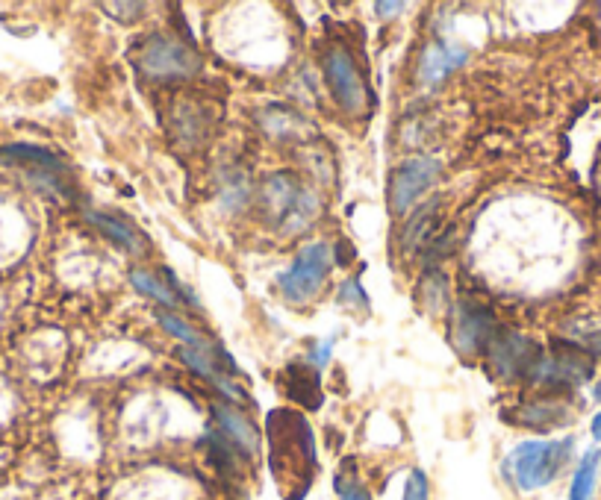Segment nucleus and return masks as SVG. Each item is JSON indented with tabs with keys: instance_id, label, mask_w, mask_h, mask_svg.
<instances>
[{
	"instance_id": "1",
	"label": "nucleus",
	"mask_w": 601,
	"mask_h": 500,
	"mask_svg": "<svg viewBox=\"0 0 601 500\" xmlns=\"http://www.w3.org/2000/svg\"><path fill=\"white\" fill-rule=\"evenodd\" d=\"M269 439H272L274 477L283 483H295L304 498L310 474L316 468V445L310 424L289 409H274L269 415Z\"/></svg>"
},
{
	"instance_id": "2",
	"label": "nucleus",
	"mask_w": 601,
	"mask_h": 500,
	"mask_svg": "<svg viewBox=\"0 0 601 500\" xmlns=\"http://www.w3.org/2000/svg\"><path fill=\"white\" fill-rule=\"evenodd\" d=\"M572 448H575L572 439L522 442L504 459V477L525 495L540 492L560 477V471L566 468V462L572 456Z\"/></svg>"
},
{
	"instance_id": "3",
	"label": "nucleus",
	"mask_w": 601,
	"mask_h": 500,
	"mask_svg": "<svg viewBox=\"0 0 601 500\" xmlns=\"http://www.w3.org/2000/svg\"><path fill=\"white\" fill-rule=\"evenodd\" d=\"M133 65L154 83H183L201 71V56L174 36H148L133 53Z\"/></svg>"
},
{
	"instance_id": "4",
	"label": "nucleus",
	"mask_w": 601,
	"mask_h": 500,
	"mask_svg": "<svg viewBox=\"0 0 601 500\" xmlns=\"http://www.w3.org/2000/svg\"><path fill=\"white\" fill-rule=\"evenodd\" d=\"M260 200H263V209L274 224V230H283V233L304 230L313 221V215L319 212L316 195L301 180H295L289 174L269 177Z\"/></svg>"
},
{
	"instance_id": "5",
	"label": "nucleus",
	"mask_w": 601,
	"mask_h": 500,
	"mask_svg": "<svg viewBox=\"0 0 601 500\" xmlns=\"http://www.w3.org/2000/svg\"><path fill=\"white\" fill-rule=\"evenodd\" d=\"M322 71H325L330 98L336 100V106L345 115H363L369 109V86H366L363 68L351 56V50H345L342 45L325 50Z\"/></svg>"
},
{
	"instance_id": "6",
	"label": "nucleus",
	"mask_w": 601,
	"mask_h": 500,
	"mask_svg": "<svg viewBox=\"0 0 601 500\" xmlns=\"http://www.w3.org/2000/svg\"><path fill=\"white\" fill-rule=\"evenodd\" d=\"M330 268H333V248L328 242H313V245L298 250L292 265L280 274L277 289L292 303H307L325 286Z\"/></svg>"
},
{
	"instance_id": "7",
	"label": "nucleus",
	"mask_w": 601,
	"mask_h": 500,
	"mask_svg": "<svg viewBox=\"0 0 601 500\" xmlns=\"http://www.w3.org/2000/svg\"><path fill=\"white\" fill-rule=\"evenodd\" d=\"M439 174H442V165L428 156H413V159L401 162L389 180V209L395 215H407L428 195V189L437 183Z\"/></svg>"
},
{
	"instance_id": "8",
	"label": "nucleus",
	"mask_w": 601,
	"mask_h": 500,
	"mask_svg": "<svg viewBox=\"0 0 601 500\" xmlns=\"http://www.w3.org/2000/svg\"><path fill=\"white\" fill-rule=\"evenodd\" d=\"M593 374V359L578 348H563L551 350V353H540V359L534 362V368L528 371V380L531 383H540V386H578L584 380H590Z\"/></svg>"
},
{
	"instance_id": "9",
	"label": "nucleus",
	"mask_w": 601,
	"mask_h": 500,
	"mask_svg": "<svg viewBox=\"0 0 601 500\" xmlns=\"http://www.w3.org/2000/svg\"><path fill=\"white\" fill-rule=\"evenodd\" d=\"M498 321L487 306H478V303H463L460 312H457V321H454V333H451V342L454 348L466 356L472 353H481V350L490 348V342L498 333Z\"/></svg>"
},
{
	"instance_id": "10",
	"label": "nucleus",
	"mask_w": 601,
	"mask_h": 500,
	"mask_svg": "<svg viewBox=\"0 0 601 500\" xmlns=\"http://www.w3.org/2000/svg\"><path fill=\"white\" fill-rule=\"evenodd\" d=\"M487 353H490L492 368L504 377H522V374L528 377V371L540 359V348L534 342H528L525 336L504 330V327L495 333Z\"/></svg>"
},
{
	"instance_id": "11",
	"label": "nucleus",
	"mask_w": 601,
	"mask_h": 500,
	"mask_svg": "<svg viewBox=\"0 0 601 500\" xmlns=\"http://www.w3.org/2000/svg\"><path fill=\"white\" fill-rule=\"evenodd\" d=\"M213 415H216L219 433L236 448V453L242 459H254L260 450V436H257L254 424L248 421V415H242L230 403H213Z\"/></svg>"
},
{
	"instance_id": "12",
	"label": "nucleus",
	"mask_w": 601,
	"mask_h": 500,
	"mask_svg": "<svg viewBox=\"0 0 601 500\" xmlns=\"http://www.w3.org/2000/svg\"><path fill=\"white\" fill-rule=\"evenodd\" d=\"M466 62V53L460 48H448L442 42H434L422 50L419 56V68H416V77L425 83V86H437L442 83L454 68H460Z\"/></svg>"
},
{
	"instance_id": "13",
	"label": "nucleus",
	"mask_w": 601,
	"mask_h": 500,
	"mask_svg": "<svg viewBox=\"0 0 601 500\" xmlns=\"http://www.w3.org/2000/svg\"><path fill=\"white\" fill-rule=\"evenodd\" d=\"M280 383H283L286 395L298 400L301 406H307V409L322 406V380L313 365H289L286 374L280 377Z\"/></svg>"
},
{
	"instance_id": "14",
	"label": "nucleus",
	"mask_w": 601,
	"mask_h": 500,
	"mask_svg": "<svg viewBox=\"0 0 601 500\" xmlns=\"http://www.w3.org/2000/svg\"><path fill=\"white\" fill-rule=\"evenodd\" d=\"M599 450H587L572 474V486H569V500H593L596 495V483H599Z\"/></svg>"
},
{
	"instance_id": "15",
	"label": "nucleus",
	"mask_w": 601,
	"mask_h": 500,
	"mask_svg": "<svg viewBox=\"0 0 601 500\" xmlns=\"http://www.w3.org/2000/svg\"><path fill=\"white\" fill-rule=\"evenodd\" d=\"M86 221L95 224L107 239H112L115 245H121L124 250H133V253L142 250V236L133 227H127L124 221H118L112 215H104V212H86Z\"/></svg>"
},
{
	"instance_id": "16",
	"label": "nucleus",
	"mask_w": 601,
	"mask_h": 500,
	"mask_svg": "<svg viewBox=\"0 0 601 500\" xmlns=\"http://www.w3.org/2000/svg\"><path fill=\"white\" fill-rule=\"evenodd\" d=\"M157 318H160V324L165 327V333H171L174 339H180L183 345H189V350H201V353H210V350H216L195 327H189L183 318H177L174 312H165V309H160L157 312Z\"/></svg>"
},
{
	"instance_id": "17",
	"label": "nucleus",
	"mask_w": 601,
	"mask_h": 500,
	"mask_svg": "<svg viewBox=\"0 0 601 500\" xmlns=\"http://www.w3.org/2000/svg\"><path fill=\"white\" fill-rule=\"evenodd\" d=\"M563 406L557 403V400H540V403H528V406H522L519 409V424H525V427H540V430H546V427H554L557 421H563Z\"/></svg>"
},
{
	"instance_id": "18",
	"label": "nucleus",
	"mask_w": 601,
	"mask_h": 500,
	"mask_svg": "<svg viewBox=\"0 0 601 500\" xmlns=\"http://www.w3.org/2000/svg\"><path fill=\"white\" fill-rule=\"evenodd\" d=\"M130 283L136 286V292H142L145 298L157 300V303H163V306H174V303H177L171 286H165L163 280H160V274H151V271H145V268H136V271L130 274Z\"/></svg>"
},
{
	"instance_id": "19",
	"label": "nucleus",
	"mask_w": 601,
	"mask_h": 500,
	"mask_svg": "<svg viewBox=\"0 0 601 500\" xmlns=\"http://www.w3.org/2000/svg\"><path fill=\"white\" fill-rule=\"evenodd\" d=\"M3 159H18V162H33L39 168H48V171H62V162L56 159L51 150L36 148V145H6L0 150Z\"/></svg>"
},
{
	"instance_id": "20",
	"label": "nucleus",
	"mask_w": 601,
	"mask_h": 500,
	"mask_svg": "<svg viewBox=\"0 0 601 500\" xmlns=\"http://www.w3.org/2000/svg\"><path fill=\"white\" fill-rule=\"evenodd\" d=\"M434 215H437V200H428V203L422 206V212L410 221L407 233H404V245H407V250H416L425 242V236L431 233Z\"/></svg>"
},
{
	"instance_id": "21",
	"label": "nucleus",
	"mask_w": 601,
	"mask_h": 500,
	"mask_svg": "<svg viewBox=\"0 0 601 500\" xmlns=\"http://www.w3.org/2000/svg\"><path fill=\"white\" fill-rule=\"evenodd\" d=\"M333 492H336V500H375L369 486L354 471H339L333 477Z\"/></svg>"
},
{
	"instance_id": "22",
	"label": "nucleus",
	"mask_w": 601,
	"mask_h": 500,
	"mask_svg": "<svg viewBox=\"0 0 601 500\" xmlns=\"http://www.w3.org/2000/svg\"><path fill=\"white\" fill-rule=\"evenodd\" d=\"M401 500H431V483H428V474H425L422 468H413V471L407 474Z\"/></svg>"
},
{
	"instance_id": "23",
	"label": "nucleus",
	"mask_w": 601,
	"mask_h": 500,
	"mask_svg": "<svg viewBox=\"0 0 601 500\" xmlns=\"http://www.w3.org/2000/svg\"><path fill=\"white\" fill-rule=\"evenodd\" d=\"M339 303L348 306V309H369V298L360 286V280H345L342 289H339Z\"/></svg>"
},
{
	"instance_id": "24",
	"label": "nucleus",
	"mask_w": 601,
	"mask_h": 500,
	"mask_svg": "<svg viewBox=\"0 0 601 500\" xmlns=\"http://www.w3.org/2000/svg\"><path fill=\"white\" fill-rule=\"evenodd\" d=\"M330 350H333V339H325V342H319V348L310 353V365H313L316 371H322V368L328 365Z\"/></svg>"
},
{
	"instance_id": "25",
	"label": "nucleus",
	"mask_w": 601,
	"mask_h": 500,
	"mask_svg": "<svg viewBox=\"0 0 601 500\" xmlns=\"http://www.w3.org/2000/svg\"><path fill=\"white\" fill-rule=\"evenodd\" d=\"M375 9L381 12L383 18H395L398 12H404V3H375Z\"/></svg>"
},
{
	"instance_id": "26",
	"label": "nucleus",
	"mask_w": 601,
	"mask_h": 500,
	"mask_svg": "<svg viewBox=\"0 0 601 500\" xmlns=\"http://www.w3.org/2000/svg\"><path fill=\"white\" fill-rule=\"evenodd\" d=\"M593 439H596V442H601V412L596 415V418H593Z\"/></svg>"
},
{
	"instance_id": "27",
	"label": "nucleus",
	"mask_w": 601,
	"mask_h": 500,
	"mask_svg": "<svg viewBox=\"0 0 601 500\" xmlns=\"http://www.w3.org/2000/svg\"><path fill=\"white\" fill-rule=\"evenodd\" d=\"M596 398L601 400V383H599V386H596Z\"/></svg>"
}]
</instances>
